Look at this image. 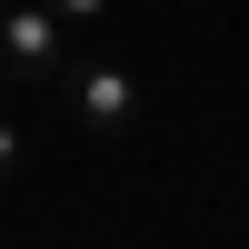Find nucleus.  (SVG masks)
Listing matches in <instances>:
<instances>
[{
	"label": "nucleus",
	"mask_w": 249,
	"mask_h": 249,
	"mask_svg": "<svg viewBox=\"0 0 249 249\" xmlns=\"http://www.w3.org/2000/svg\"><path fill=\"white\" fill-rule=\"evenodd\" d=\"M60 40L70 20L50 0H0V80H60Z\"/></svg>",
	"instance_id": "obj_1"
},
{
	"label": "nucleus",
	"mask_w": 249,
	"mask_h": 249,
	"mask_svg": "<svg viewBox=\"0 0 249 249\" xmlns=\"http://www.w3.org/2000/svg\"><path fill=\"white\" fill-rule=\"evenodd\" d=\"M60 100H70V120H80V130H100V140L140 120V80L120 70V60H80V70L60 60Z\"/></svg>",
	"instance_id": "obj_2"
},
{
	"label": "nucleus",
	"mask_w": 249,
	"mask_h": 249,
	"mask_svg": "<svg viewBox=\"0 0 249 249\" xmlns=\"http://www.w3.org/2000/svg\"><path fill=\"white\" fill-rule=\"evenodd\" d=\"M60 20H70V30H100V20H110V0H50Z\"/></svg>",
	"instance_id": "obj_3"
},
{
	"label": "nucleus",
	"mask_w": 249,
	"mask_h": 249,
	"mask_svg": "<svg viewBox=\"0 0 249 249\" xmlns=\"http://www.w3.org/2000/svg\"><path fill=\"white\" fill-rule=\"evenodd\" d=\"M10 170H20V130L0 120V179H10Z\"/></svg>",
	"instance_id": "obj_4"
}]
</instances>
